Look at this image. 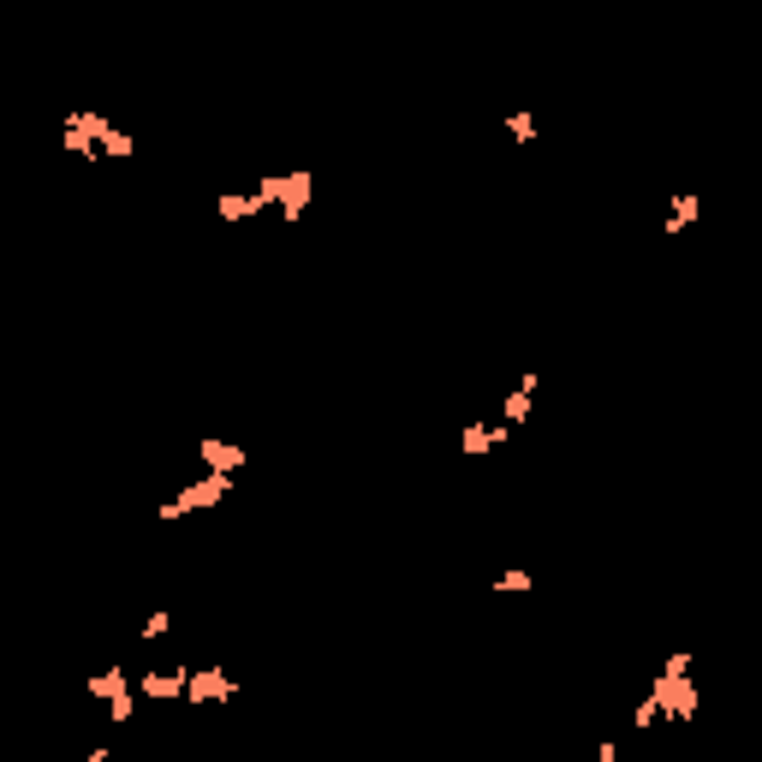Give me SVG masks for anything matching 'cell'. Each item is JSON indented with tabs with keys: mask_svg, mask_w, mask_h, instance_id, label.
<instances>
[{
	"mask_svg": "<svg viewBox=\"0 0 762 762\" xmlns=\"http://www.w3.org/2000/svg\"><path fill=\"white\" fill-rule=\"evenodd\" d=\"M185 685H190V667H143V673H138V692L150 697V703L185 697Z\"/></svg>",
	"mask_w": 762,
	"mask_h": 762,
	"instance_id": "cell-9",
	"label": "cell"
},
{
	"mask_svg": "<svg viewBox=\"0 0 762 762\" xmlns=\"http://www.w3.org/2000/svg\"><path fill=\"white\" fill-rule=\"evenodd\" d=\"M108 131H113L108 113H96V108H72L66 120H61V150H66V155H78V161H96L101 150H108Z\"/></svg>",
	"mask_w": 762,
	"mask_h": 762,
	"instance_id": "cell-5",
	"label": "cell"
},
{
	"mask_svg": "<svg viewBox=\"0 0 762 762\" xmlns=\"http://www.w3.org/2000/svg\"><path fill=\"white\" fill-rule=\"evenodd\" d=\"M257 190L274 203V209L286 215V221H304V209H311V197H316V173L311 167H292V173H262Z\"/></svg>",
	"mask_w": 762,
	"mask_h": 762,
	"instance_id": "cell-4",
	"label": "cell"
},
{
	"mask_svg": "<svg viewBox=\"0 0 762 762\" xmlns=\"http://www.w3.org/2000/svg\"><path fill=\"white\" fill-rule=\"evenodd\" d=\"M489 590H494V596H531V590H536V572H519V566H512V572H494Z\"/></svg>",
	"mask_w": 762,
	"mask_h": 762,
	"instance_id": "cell-13",
	"label": "cell"
},
{
	"mask_svg": "<svg viewBox=\"0 0 762 762\" xmlns=\"http://www.w3.org/2000/svg\"><path fill=\"white\" fill-rule=\"evenodd\" d=\"M84 692H90V703H101V709H108V721L113 727H126L131 715H138V673L131 667H96L90 679H84Z\"/></svg>",
	"mask_w": 762,
	"mask_h": 762,
	"instance_id": "cell-2",
	"label": "cell"
},
{
	"mask_svg": "<svg viewBox=\"0 0 762 762\" xmlns=\"http://www.w3.org/2000/svg\"><path fill=\"white\" fill-rule=\"evenodd\" d=\"M501 126H507V138H512V143H536V138H542V120H536L531 108H512Z\"/></svg>",
	"mask_w": 762,
	"mask_h": 762,
	"instance_id": "cell-14",
	"label": "cell"
},
{
	"mask_svg": "<svg viewBox=\"0 0 762 762\" xmlns=\"http://www.w3.org/2000/svg\"><path fill=\"white\" fill-rule=\"evenodd\" d=\"M655 721H662V703L643 692V697H638V709H632V732H650Z\"/></svg>",
	"mask_w": 762,
	"mask_h": 762,
	"instance_id": "cell-16",
	"label": "cell"
},
{
	"mask_svg": "<svg viewBox=\"0 0 762 762\" xmlns=\"http://www.w3.org/2000/svg\"><path fill=\"white\" fill-rule=\"evenodd\" d=\"M232 489H239V477H227V471H197L179 494H167V501L155 507V519H161V524H179L185 512H215V507H227Z\"/></svg>",
	"mask_w": 762,
	"mask_h": 762,
	"instance_id": "cell-1",
	"label": "cell"
},
{
	"mask_svg": "<svg viewBox=\"0 0 762 762\" xmlns=\"http://www.w3.org/2000/svg\"><path fill=\"white\" fill-rule=\"evenodd\" d=\"M197 465H203V471H227V477H239L244 465H251V453H244L239 442H227V435H197Z\"/></svg>",
	"mask_w": 762,
	"mask_h": 762,
	"instance_id": "cell-7",
	"label": "cell"
},
{
	"mask_svg": "<svg viewBox=\"0 0 762 762\" xmlns=\"http://www.w3.org/2000/svg\"><path fill=\"white\" fill-rule=\"evenodd\" d=\"M536 388H542V375L536 370H524L519 375V388H507V400H501V423H512V429H524L536 412Z\"/></svg>",
	"mask_w": 762,
	"mask_h": 762,
	"instance_id": "cell-12",
	"label": "cell"
},
{
	"mask_svg": "<svg viewBox=\"0 0 762 762\" xmlns=\"http://www.w3.org/2000/svg\"><path fill=\"white\" fill-rule=\"evenodd\" d=\"M185 697L203 703V709H215V703H232V697H239V679H232L227 667H190Z\"/></svg>",
	"mask_w": 762,
	"mask_h": 762,
	"instance_id": "cell-6",
	"label": "cell"
},
{
	"mask_svg": "<svg viewBox=\"0 0 762 762\" xmlns=\"http://www.w3.org/2000/svg\"><path fill=\"white\" fill-rule=\"evenodd\" d=\"M697 221H703V190H667V215H662L667 239H685Z\"/></svg>",
	"mask_w": 762,
	"mask_h": 762,
	"instance_id": "cell-8",
	"label": "cell"
},
{
	"mask_svg": "<svg viewBox=\"0 0 762 762\" xmlns=\"http://www.w3.org/2000/svg\"><path fill=\"white\" fill-rule=\"evenodd\" d=\"M596 762H620V739H602V744H596Z\"/></svg>",
	"mask_w": 762,
	"mask_h": 762,
	"instance_id": "cell-18",
	"label": "cell"
},
{
	"mask_svg": "<svg viewBox=\"0 0 762 762\" xmlns=\"http://www.w3.org/2000/svg\"><path fill=\"white\" fill-rule=\"evenodd\" d=\"M274 203L262 197V190L251 185V190H221V197H215V215H221V221L232 227V221H257V215H269Z\"/></svg>",
	"mask_w": 762,
	"mask_h": 762,
	"instance_id": "cell-11",
	"label": "cell"
},
{
	"mask_svg": "<svg viewBox=\"0 0 762 762\" xmlns=\"http://www.w3.org/2000/svg\"><path fill=\"white\" fill-rule=\"evenodd\" d=\"M507 442H512V423H471V429H459L465 459H489V453H501Z\"/></svg>",
	"mask_w": 762,
	"mask_h": 762,
	"instance_id": "cell-10",
	"label": "cell"
},
{
	"mask_svg": "<svg viewBox=\"0 0 762 762\" xmlns=\"http://www.w3.org/2000/svg\"><path fill=\"white\" fill-rule=\"evenodd\" d=\"M756 442H762V417H756Z\"/></svg>",
	"mask_w": 762,
	"mask_h": 762,
	"instance_id": "cell-19",
	"label": "cell"
},
{
	"mask_svg": "<svg viewBox=\"0 0 762 762\" xmlns=\"http://www.w3.org/2000/svg\"><path fill=\"white\" fill-rule=\"evenodd\" d=\"M101 155H108V161H131V155H138V138H131L126 126H113L108 131V150H101Z\"/></svg>",
	"mask_w": 762,
	"mask_h": 762,
	"instance_id": "cell-15",
	"label": "cell"
},
{
	"mask_svg": "<svg viewBox=\"0 0 762 762\" xmlns=\"http://www.w3.org/2000/svg\"><path fill=\"white\" fill-rule=\"evenodd\" d=\"M173 632V613L167 608H155V613H143V643H161Z\"/></svg>",
	"mask_w": 762,
	"mask_h": 762,
	"instance_id": "cell-17",
	"label": "cell"
},
{
	"mask_svg": "<svg viewBox=\"0 0 762 762\" xmlns=\"http://www.w3.org/2000/svg\"><path fill=\"white\" fill-rule=\"evenodd\" d=\"M650 697L662 703V721H697L703 715V685L692 679V667H662L650 679Z\"/></svg>",
	"mask_w": 762,
	"mask_h": 762,
	"instance_id": "cell-3",
	"label": "cell"
}]
</instances>
